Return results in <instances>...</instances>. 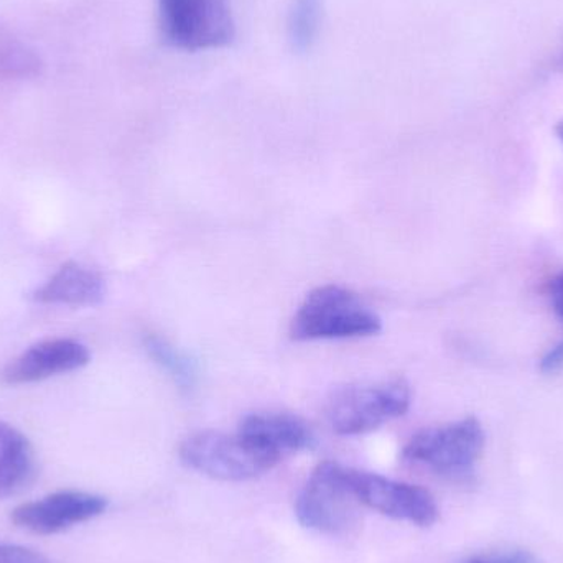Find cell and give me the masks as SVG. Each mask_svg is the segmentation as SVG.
Listing matches in <instances>:
<instances>
[{"mask_svg": "<svg viewBox=\"0 0 563 563\" xmlns=\"http://www.w3.org/2000/svg\"><path fill=\"white\" fill-rule=\"evenodd\" d=\"M380 330L379 314L340 285L311 290L290 323V336L295 341L350 340L373 336Z\"/></svg>", "mask_w": 563, "mask_h": 563, "instance_id": "cell-1", "label": "cell"}, {"mask_svg": "<svg viewBox=\"0 0 563 563\" xmlns=\"http://www.w3.org/2000/svg\"><path fill=\"white\" fill-rule=\"evenodd\" d=\"M485 450V430L475 417L420 430L404 446L406 462L423 466L443 478L465 482Z\"/></svg>", "mask_w": 563, "mask_h": 563, "instance_id": "cell-2", "label": "cell"}, {"mask_svg": "<svg viewBox=\"0 0 563 563\" xmlns=\"http://www.w3.org/2000/svg\"><path fill=\"white\" fill-rule=\"evenodd\" d=\"M410 402L412 393L404 379L356 384L334 390L328 400L327 417L340 435H361L402 417Z\"/></svg>", "mask_w": 563, "mask_h": 563, "instance_id": "cell-3", "label": "cell"}, {"mask_svg": "<svg viewBox=\"0 0 563 563\" xmlns=\"http://www.w3.org/2000/svg\"><path fill=\"white\" fill-rule=\"evenodd\" d=\"M167 45L185 52L221 48L236 36L231 0H157Z\"/></svg>", "mask_w": 563, "mask_h": 563, "instance_id": "cell-4", "label": "cell"}, {"mask_svg": "<svg viewBox=\"0 0 563 563\" xmlns=\"http://www.w3.org/2000/svg\"><path fill=\"white\" fill-rule=\"evenodd\" d=\"M360 506L347 482V466L323 462L311 472L298 495L295 515L303 528L340 536L357 525Z\"/></svg>", "mask_w": 563, "mask_h": 563, "instance_id": "cell-5", "label": "cell"}, {"mask_svg": "<svg viewBox=\"0 0 563 563\" xmlns=\"http://www.w3.org/2000/svg\"><path fill=\"white\" fill-rule=\"evenodd\" d=\"M180 459L188 468L221 482H247L271 472L280 462L256 449L240 433L228 435L221 432L188 437L181 443Z\"/></svg>", "mask_w": 563, "mask_h": 563, "instance_id": "cell-6", "label": "cell"}, {"mask_svg": "<svg viewBox=\"0 0 563 563\" xmlns=\"http://www.w3.org/2000/svg\"><path fill=\"white\" fill-rule=\"evenodd\" d=\"M347 482L361 506L380 515L419 528H430L439 521L440 509L435 498L420 486L354 468H347Z\"/></svg>", "mask_w": 563, "mask_h": 563, "instance_id": "cell-7", "label": "cell"}, {"mask_svg": "<svg viewBox=\"0 0 563 563\" xmlns=\"http://www.w3.org/2000/svg\"><path fill=\"white\" fill-rule=\"evenodd\" d=\"M108 498L95 493L58 492L38 501L23 503L10 515V521L36 536H55L104 515Z\"/></svg>", "mask_w": 563, "mask_h": 563, "instance_id": "cell-8", "label": "cell"}, {"mask_svg": "<svg viewBox=\"0 0 563 563\" xmlns=\"http://www.w3.org/2000/svg\"><path fill=\"white\" fill-rule=\"evenodd\" d=\"M91 360L88 347L69 338L42 341L13 357L2 371L0 383L7 386L40 383L59 374L81 369Z\"/></svg>", "mask_w": 563, "mask_h": 563, "instance_id": "cell-9", "label": "cell"}, {"mask_svg": "<svg viewBox=\"0 0 563 563\" xmlns=\"http://www.w3.org/2000/svg\"><path fill=\"white\" fill-rule=\"evenodd\" d=\"M238 433L256 449L279 460L290 453L311 449L314 443L308 423L300 417L284 412L251 413L241 420Z\"/></svg>", "mask_w": 563, "mask_h": 563, "instance_id": "cell-10", "label": "cell"}, {"mask_svg": "<svg viewBox=\"0 0 563 563\" xmlns=\"http://www.w3.org/2000/svg\"><path fill=\"white\" fill-rule=\"evenodd\" d=\"M104 297L106 282L101 274L78 263H68L59 267L32 295L36 303L66 307H95L101 303Z\"/></svg>", "mask_w": 563, "mask_h": 563, "instance_id": "cell-11", "label": "cell"}, {"mask_svg": "<svg viewBox=\"0 0 563 563\" xmlns=\"http://www.w3.org/2000/svg\"><path fill=\"white\" fill-rule=\"evenodd\" d=\"M36 476L32 443L15 427L0 422V499L25 492Z\"/></svg>", "mask_w": 563, "mask_h": 563, "instance_id": "cell-12", "label": "cell"}, {"mask_svg": "<svg viewBox=\"0 0 563 563\" xmlns=\"http://www.w3.org/2000/svg\"><path fill=\"white\" fill-rule=\"evenodd\" d=\"M145 350L148 356L167 371L168 376L180 386V389H194L198 379L197 363L187 354L181 353L177 347L172 346L168 341L162 340L157 334H148L144 340Z\"/></svg>", "mask_w": 563, "mask_h": 563, "instance_id": "cell-13", "label": "cell"}, {"mask_svg": "<svg viewBox=\"0 0 563 563\" xmlns=\"http://www.w3.org/2000/svg\"><path fill=\"white\" fill-rule=\"evenodd\" d=\"M321 0H294L288 15V38L298 52H307L320 30Z\"/></svg>", "mask_w": 563, "mask_h": 563, "instance_id": "cell-14", "label": "cell"}, {"mask_svg": "<svg viewBox=\"0 0 563 563\" xmlns=\"http://www.w3.org/2000/svg\"><path fill=\"white\" fill-rule=\"evenodd\" d=\"M36 66H38V59L26 49L15 48V46L0 49V73L3 75H29L35 71Z\"/></svg>", "mask_w": 563, "mask_h": 563, "instance_id": "cell-15", "label": "cell"}, {"mask_svg": "<svg viewBox=\"0 0 563 563\" xmlns=\"http://www.w3.org/2000/svg\"><path fill=\"white\" fill-rule=\"evenodd\" d=\"M0 563H52L32 549L0 542Z\"/></svg>", "mask_w": 563, "mask_h": 563, "instance_id": "cell-16", "label": "cell"}, {"mask_svg": "<svg viewBox=\"0 0 563 563\" xmlns=\"http://www.w3.org/2000/svg\"><path fill=\"white\" fill-rule=\"evenodd\" d=\"M465 563H544L531 552L505 551L492 552V554L478 555Z\"/></svg>", "mask_w": 563, "mask_h": 563, "instance_id": "cell-17", "label": "cell"}, {"mask_svg": "<svg viewBox=\"0 0 563 563\" xmlns=\"http://www.w3.org/2000/svg\"><path fill=\"white\" fill-rule=\"evenodd\" d=\"M563 367V340L548 351L541 361V369L544 373H558Z\"/></svg>", "mask_w": 563, "mask_h": 563, "instance_id": "cell-18", "label": "cell"}, {"mask_svg": "<svg viewBox=\"0 0 563 563\" xmlns=\"http://www.w3.org/2000/svg\"><path fill=\"white\" fill-rule=\"evenodd\" d=\"M549 298H551L555 313L563 318V273L549 282Z\"/></svg>", "mask_w": 563, "mask_h": 563, "instance_id": "cell-19", "label": "cell"}, {"mask_svg": "<svg viewBox=\"0 0 563 563\" xmlns=\"http://www.w3.org/2000/svg\"><path fill=\"white\" fill-rule=\"evenodd\" d=\"M558 132H559V137H561L562 142H563V124L561 125V128L558 129Z\"/></svg>", "mask_w": 563, "mask_h": 563, "instance_id": "cell-20", "label": "cell"}, {"mask_svg": "<svg viewBox=\"0 0 563 563\" xmlns=\"http://www.w3.org/2000/svg\"><path fill=\"white\" fill-rule=\"evenodd\" d=\"M562 65H563V56H562Z\"/></svg>", "mask_w": 563, "mask_h": 563, "instance_id": "cell-21", "label": "cell"}]
</instances>
